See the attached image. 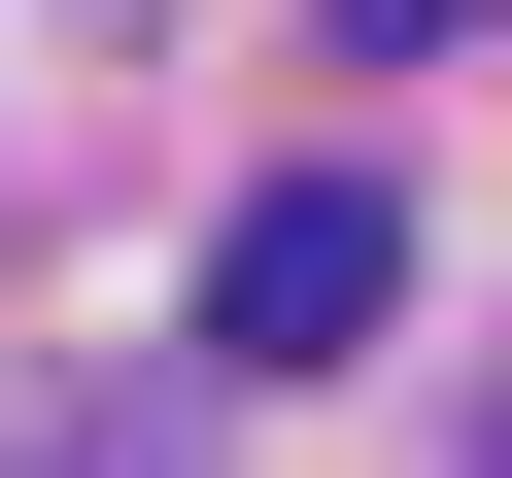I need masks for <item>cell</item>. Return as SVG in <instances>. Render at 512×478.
Instances as JSON below:
<instances>
[{
  "label": "cell",
  "mask_w": 512,
  "mask_h": 478,
  "mask_svg": "<svg viewBox=\"0 0 512 478\" xmlns=\"http://www.w3.org/2000/svg\"><path fill=\"white\" fill-rule=\"evenodd\" d=\"M205 342H239V376H342V342H410V205H376V171H274V205L205 239Z\"/></svg>",
  "instance_id": "1"
},
{
  "label": "cell",
  "mask_w": 512,
  "mask_h": 478,
  "mask_svg": "<svg viewBox=\"0 0 512 478\" xmlns=\"http://www.w3.org/2000/svg\"><path fill=\"white\" fill-rule=\"evenodd\" d=\"M35 478H171V444H137V410H69V444H35Z\"/></svg>",
  "instance_id": "2"
},
{
  "label": "cell",
  "mask_w": 512,
  "mask_h": 478,
  "mask_svg": "<svg viewBox=\"0 0 512 478\" xmlns=\"http://www.w3.org/2000/svg\"><path fill=\"white\" fill-rule=\"evenodd\" d=\"M342 35H478V0H342Z\"/></svg>",
  "instance_id": "3"
}]
</instances>
